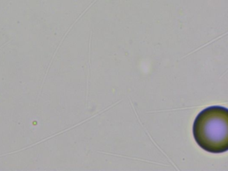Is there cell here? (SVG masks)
<instances>
[{
    "instance_id": "6da1fadb",
    "label": "cell",
    "mask_w": 228,
    "mask_h": 171,
    "mask_svg": "<svg viewBox=\"0 0 228 171\" xmlns=\"http://www.w3.org/2000/svg\"><path fill=\"white\" fill-rule=\"evenodd\" d=\"M193 134L197 144L208 152L227 151V108L213 106L201 110L194 121Z\"/></svg>"
}]
</instances>
